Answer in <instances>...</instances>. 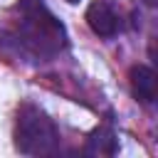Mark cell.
I'll use <instances>...</instances> for the list:
<instances>
[{
  "instance_id": "obj_1",
  "label": "cell",
  "mask_w": 158,
  "mask_h": 158,
  "mask_svg": "<svg viewBox=\"0 0 158 158\" xmlns=\"http://www.w3.org/2000/svg\"><path fill=\"white\" fill-rule=\"evenodd\" d=\"M57 131L52 121L35 106H22L15 123V146L22 153H52Z\"/></svg>"
},
{
  "instance_id": "obj_2",
  "label": "cell",
  "mask_w": 158,
  "mask_h": 158,
  "mask_svg": "<svg viewBox=\"0 0 158 158\" xmlns=\"http://www.w3.org/2000/svg\"><path fill=\"white\" fill-rule=\"evenodd\" d=\"M22 17H25V35L42 52H54L64 44V27L42 7L40 0H20Z\"/></svg>"
},
{
  "instance_id": "obj_3",
  "label": "cell",
  "mask_w": 158,
  "mask_h": 158,
  "mask_svg": "<svg viewBox=\"0 0 158 158\" xmlns=\"http://www.w3.org/2000/svg\"><path fill=\"white\" fill-rule=\"evenodd\" d=\"M128 81H131V91L133 96L141 101V104H153L156 101V89H158V81H156V72L146 64H136L131 67L128 72Z\"/></svg>"
},
{
  "instance_id": "obj_4",
  "label": "cell",
  "mask_w": 158,
  "mask_h": 158,
  "mask_svg": "<svg viewBox=\"0 0 158 158\" xmlns=\"http://www.w3.org/2000/svg\"><path fill=\"white\" fill-rule=\"evenodd\" d=\"M86 25L99 37H114L118 30V17L106 2H91L86 10Z\"/></svg>"
},
{
  "instance_id": "obj_5",
  "label": "cell",
  "mask_w": 158,
  "mask_h": 158,
  "mask_svg": "<svg viewBox=\"0 0 158 158\" xmlns=\"http://www.w3.org/2000/svg\"><path fill=\"white\" fill-rule=\"evenodd\" d=\"M67 2H79V0H67Z\"/></svg>"
}]
</instances>
